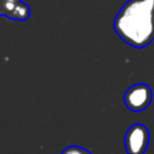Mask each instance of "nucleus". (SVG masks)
Returning a JSON list of instances; mask_svg holds the SVG:
<instances>
[{"label":"nucleus","mask_w":154,"mask_h":154,"mask_svg":"<svg viewBox=\"0 0 154 154\" xmlns=\"http://www.w3.org/2000/svg\"><path fill=\"white\" fill-rule=\"evenodd\" d=\"M154 0H128L117 13L116 34L134 48H143L154 40Z\"/></svg>","instance_id":"nucleus-1"},{"label":"nucleus","mask_w":154,"mask_h":154,"mask_svg":"<svg viewBox=\"0 0 154 154\" xmlns=\"http://www.w3.org/2000/svg\"><path fill=\"white\" fill-rule=\"evenodd\" d=\"M148 143L149 132L143 124H134L126 130L124 144L128 154H144Z\"/></svg>","instance_id":"nucleus-2"},{"label":"nucleus","mask_w":154,"mask_h":154,"mask_svg":"<svg viewBox=\"0 0 154 154\" xmlns=\"http://www.w3.org/2000/svg\"><path fill=\"white\" fill-rule=\"evenodd\" d=\"M152 101V89L147 84L138 83L130 87L124 94V103L125 106L134 111L141 112L146 109Z\"/></svg>","instance_id":"nucleus-3"},{"label":"nucleus","mask_w":154,"mask_h":154,"mask_svg":"<svg viewBox=\"0 0 154 154\" xmlns=\"http://www.w3.org/2000/svg\"><path fill=\"white\" fill-rule=\"evenodd\" d=\"M1 16L16 20H26L30 16V8L20 0H0V17Z\"/></svg>","instance_id":"nucleus-4"},{"label":"nucleus","mask_w":154,"mask_h":154,"mask_svg":"<svg viewBox=\"0 0 154 154\" xmlns=\"http://www.w3.org/2000/svg\"><path fill=\"white\" fill-rule=\"evenodd\" d=\"M61 154H90L87 149L82 148V147H78V146H70V147H66Z\"/></svg>","instance_id":"nucleus-5"},{"label":"nucleus","mask_w":154,"mask_h":154,"mask_svg":"<svg viewBox=\"0 0 154 154\" xmlns=\"http://www.w3.org/2000/svg\"><path fill=\"white\" fill-rule=\"evenodd\" d=\"M153 26H154V16H153Z\"/></svg>","instance_id":"nucleus-6"}]
</instances>
